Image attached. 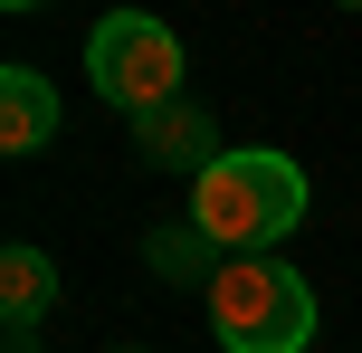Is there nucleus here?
<instances>
[{
  "label": "nucleus",
  "mask_w": 362,
  "mask_h": 353,
  "mask_svg": "<svg viewBox=\"0 0 362 353\" xmlns=\"http://www.w3.org/2000/svg\"><path fill=\"white\" fill-rule=\"evenodd\" d=\"M134 153H144L153 172H210V163H219L210 115H200V105H163V115H144V125H134Z\"/></svg>",
  "instance_id": "nucleus-6"
},
{
  "label": "nucleus",
  "mask_w": 362,
  "mask_h": 353,
  "mask_svg": "<svg viewBox=\"0 0 362 353\" xmlns=\"http://www.w3.org/2000/svg\"><path fill=\"white\" fill-rule=\"evenodd\" d=\"M57 144V86L38 67H0V153H48Z\"/></svg>",
  "instance_id": "nucleus-5"
},
{
  "label": "nucleus",
  "mask_w": 362,
  "mask_h": 353,
  "mask_svg": "<svg viewBox=\"0 0 362 353\" xmlns=\"http://www.w3.org/2000/svg\"><path fill=\"white\" fill-rule=\"evenodd\" d=\"M86 76H95V96H105L115 115H163L181 105V38L163 29V19H144V10H115V19H95V38H86Z\"/></svg>",
  "instance_id": "nucleus-3"
},
{
  "label": "nucleus",
  "mask_w": 362,
  "mask_h": 353,
  "mask_svg": "<svg viewBox=\"0 0 362 353\" xmlns=\"http://www.w3.org/2000/svg\"><path fill=\"white\" fill-rule=\"evenodd\" d=\"M210 335L229 353H305L315 287L286 258H229V267H210Z\"/></svg>",
  "instance_id": "nucleus-2"
},
{
  "label": "nucleus",
  "mask_w": 362,
  "mask_h": 353,
  "mask_svg": "<svg viewBox=\"0 0 362 353\" xmlns=\"http://www.w3.org/2000/svg\"><path fill=\"white\" fill-rule=\"evenodd\" d=\"M305 220V172L286 153L248 144V153H219L210 172L191 182V229L210 248H238V258H267L286 229Z\"/></svg>",
  "instance_id": "nucleus-1"
},
{
  "label": "nucleus",
  "mask_w": 362,
  "mask_h": 353,
  "mask_svg": "<svg viewBox=\"0 0 362 353\" xmlns=\"http://www.w3.org/2000/svg\"><path fill=\"white\" fill-rule=\"evenodd\" d=\"M200 248H210V239H200V229H191V239H163V248H153V258H163L172 277H181V267H200Z\"/></svg>",
  "instance_id": "nucleus-7"
},
{
  "label": "nucleus",
  "mask_w": 362,
  "mask_h": 353,
  "mask_svg": "<svg viewBox=\"0 0 362 353\" xmlns=\"http://www.w3.org/2000/svg\"><path fill=\"white\" fill-rule=\"evenodd\" d=\"M57 306V258L48 248H29V239H10L0 248V316H10V353H29V325Z\"/></svg>",
  "instance_id": "nucleus-4"
}]
</instances>
